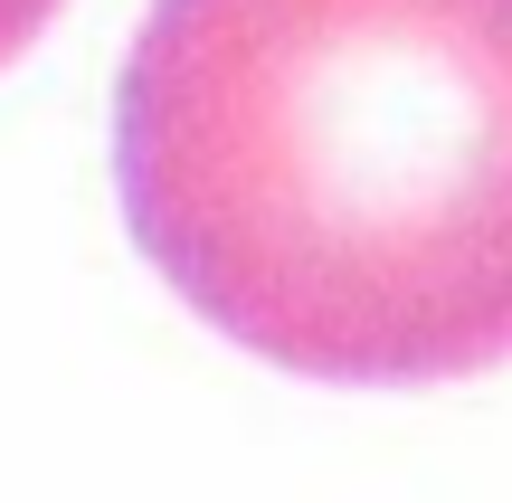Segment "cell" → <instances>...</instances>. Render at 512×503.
<instances>
[{
    "instance_id": "1",
    "label": "cell",
    "mask_w": 512,
    "mask_h": 503,
    "mask_svg": "<svg viewBox=\"0 0 512 503\" xmlns=\"http://www.w3.org/2000/svg\"><path fill=\"white\" fill-rule=\"evenodd\" d=\"M114 181L238 352L408 390L512 361V0H152Z\"/></svg>"
},
{
    "instance_id": "2",
    "label": "cell",
    "mask_w": 512,
    "mask_h": 503,
    "mask_svg": "<svg viewBox=\"0 0 512 503\" xmlns=\"http://www.w3.org/2000/svg\"><path fill=\"white\" fill-rule=\"evenodd\" d=\"M57 10H67V0H0V67H10V57H19V48H29V38H38V29H48V19H57Z\"/></svg>"
}]
</instances>
